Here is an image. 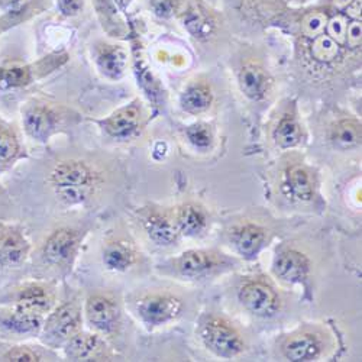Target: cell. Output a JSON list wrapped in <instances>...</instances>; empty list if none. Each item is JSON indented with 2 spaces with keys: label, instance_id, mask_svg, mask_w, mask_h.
I'll use <instances>...</instances> for the list:
<instances>
[{
  "label": "cell",
  "instance_id": "2e32d148",
  "mask_svg": "<svg viewBox=\"0 0 362 362\" xmlns=\"http://www.w3.org/2000/svg\"><path fill=\"white\" fill-rule=\"evenodd\" d=\"M141 124V106L134 102L120 107L109 117L102 120L100 125L103 129L116 139H128L131 138L139 128Z\"/></svg>",
  "mask_w": 362,
  "mask_h": 362
},
{
  "label": "cell",
  "instance_id": "44dd1931",
  "mask_svg": "<svg viewBox=\"0 0 362 362\" xmlns=\"http://www.w3.org/2000/svg\"><path fill=\"white\" fill-rule=\"evenodd\" d=\"M286 186L294 199L300 202H309L316 189L315 175L303 165H294L287 171Z\"/></svg>",
  "mask_w": 362,
  "mask_h": 362
},
{
  "label": "cell",
  "instance_id": "30bf717a",
  "mask_svg": "<svg viewBox=\"0 0 362 362\" xmlns=\"http://www.w3.org/2000/svg\"><path fill=\"white\" fill-rule=\"evenodd\" d=\"M239 300L247 310L261 317L274 315L280 306L276 290L261 280L248 281L240 287Z\"/></svg>",
  "mask_w": 362,
  "mask_h": 362
},
{
  "label": "cell",
  "instance_id": "4316f807",
  "mask_svg": "<svg viewBox=\"0 0 362 362\" xmlns=\"http://www.w3.org/2000/svg\"><path fill=\"white\" fill-rule=\"evenodd\" d=\"M48 355L42 352L41 348L33 346V345H13L8 348L2 356H0V361H9V362H40V361H47Z\"/></svg>",
  "mask_w": 362,
  "mask_h": 362
},
{
  "label": "cell",
  "instance_id": "9c48e42d",
  "mask_svg": "<svg viewBox=\"0 0 362 362\" xmlns=\"http://www.w3.org/2000/svg\"><path fill=\"white\" fill-rule=\"evenodd\" d=\"M31 254V243L25 232L11 223L0 222V267L18 268Z\"/></svg>",
  "mask_w": 362,
  "mask_h": 362
},
{
  "label": "cell",
  "instance_id": "ffe728a7",
  "mask_svg": "<svg viewBox=\"0 0 362 362\" xmlns=\"http://www.w3.org/2000/svg\"><path fill=\"white\" fill-rule=\"evenodd\" d=\"M136 261V251L128 240L116 239L109 243L103 250V264L115 273L128 271Z\"/></svg>",
  "mask_w": 362,
  "mask_h": 362
},
{
  "label": "cell",
  "instance_id": "603a6c76",
  "mask_svg": "<svg viewBox=\"0 0 362 362\" xmlns=\"http://www.w3.org/2000/svg\"><path fill=\"white\" fill-rule=\"evenodd\" d=\"M96 59L102 73L110 78H117L122 76L128 64V57L125 51L113 45H105L98 52Z\"/></svg>",
  "mask_w": 362,
  "mask_h": 362
},
{
  "label": "cell",
  "instance_id": "5b68a950",
  "mask_svg": "<svg viewBox=\"0 0 362 362\" xmlns=\"http://www.w3.org/2000/svg\"><path fill=\"white\" fill-rule=\"evenodd\" d=\"M83 240V233L71 228H59L54 230L42 245V259L57 268L71 267L77 257Z\"/></svg>",
  "mask_w": 362,
  "mask_h": 362
},
{
  "label": "cell",
  "instance_id": "8fae6325",
  "mask_svg": "<svg viewBox=\"0 0 362 362\" xmlns=\"http://www.w3.org/2000/svg\"><path fill=\"white\" fill-rule=\"evenodd\" d=\"M45 316L22 312L13 306L0 308V334L16 338L38 337Z\"/></svg>",
  "mask_w": 362,
  "mask_h": 362
},
{
  "label": "cell",
  "instance_id": "5bb4252c",
  "mask_svg": "<svg viewBox=\"0 0 362 362\" xmlns=\"http://www.w3.org/2000/svg\"><path fill=\"white\" fill-rule=\"evenodd\" d=\"M221 265V257L215 251L192 250L173 261V268L181 277L197 279L209 274Z\"/></svg>",
  "mask_w": 362,
  "mask_h": 362
},
{
  "label": "cell",
  "instance_id": "d4e9b609",
  "mask_svg": "<svg viewBox=\"0 0 362 362\" xmlns=\"http://www.w3.org/2000/svg\"><path fill=\"white\" fill-rule=\"evenodd\" d=\"M210 103H212V92L204 83H194L189 86L181 96V106L190 113H200L209 109Z\"/></svg>",
  "mask_w": 362,
  "mask_h": 362
},
{
  "label": "cell",
  "instance_id": "836d02e7",
  "mask_svg": "<svg viewBox=\"0 0 362 362\" xmlns=\"http://www.w3.org/2000/svg\"><path fill=\"white\" fill-rule=\"evenodd\" d=\"M345 44H348L351 48L361 47V22L359 21H354L348 25Z\"/></svg>",
  "mask_w": 362,
  "mask_h": 362
},
{
  "label": "cell",
  "instance_id": "d6a6232c",
  "mask_svg": "<svg viewBox=\"0 0 362 362\" xmlns=\"http://www.w3.org/2000/svg\"><path fill=\"white\" fill-rule=\"evenodd\" d=\"M187 136L194 146L202 149L210 146V144H212V132H210L209 127L204 124H197L190 127L187 129Z\"/></svg>",
  "mask_w": 362,
  "mask_h": 362
},
{
  "label": "cell",
  "instance_id": "ba28073f",
  "mask_svg": "<svg viewBox=\"0 0 362 362\" xmlns=\"http://www.w3.org/2000/svg\"><path fill=\"white\" fill-rule=\"evenodd\" d=\"M84 315L90 327L100 334H112L120 322V312L116 300L105 293H95L87 297Z\"/></svg>",
  "mask_w": 362,
  "mask_h": 362
},
{
  "label": "cell",
  "instance_id": "83f0119b",
  "mask_svg": "<svg viewBox=\"0 0 362 362\" xmlns=\"http://www.w3.org/2000/svg\"><path fill=\"white\" fill-rule=\"evenodd\" d=\"M332 139L341 148L356 146L361 142V125L355 120H342L335 127Z\"/></svg>",
  "mask_w": 362,
  "mask_h": 362
},
{
  "label": "cell",
  "instance_id": "7a4b0ae2",
  "mask_svg": "<svg viewBox=\"0 0 362 362\" xmlns=\"http://www.w3.org/2000/svg\"><path fill=\"white\" fill-rule=\"evenodd\" d=\"M83 327V313L78 301H66L54 308L44 319L40 339L49 349L63 348Z\"/></svg>",
  "mask_w": 362,
  "mask_h": 362
},
{
  "label": "cell",
  "instance_id": "f1b7e54d",
  "mask_svg": "<svg viewBox=\"0 0 362 362\" xmlns=\"http://www.w3.org/2000/svg\"><path fill=\"white\" fill-rule=\"evenodd\" d=\"M312 57L319 63H332L335 62L339 55V45L330 40L327 35H319L313 40V44L310 47Z\"/></svg>",
  "mask_w": 362,
  "mask_h": 362
},
{
  "label": "cell",
  "instance_id": "484cf974",
  "mask_svg": "<svg viewBox=\"0 0 362 362\" xmlns=\"http://www.w3.org/2000/svg\"><path fill=\"white\" fill-rule=\"evenodd\" d=\"M185 25L194 37L199 38L209 37L215 28L214 19L210 18V15L199 4H194L189 8V11L186 12Z\"/></svg>",
  "mask_w": 362,
  "mask_h": 362
},
{
  "label": "cell",
  "instance_id": "6da1fadb",
  "mask_svg": "<svg viewBox=\"0 0 362 362\" xmlns=\"http://www.w3.org/2000/svg\"><path fill=\"white\" fill-rule=\"evenodd\" d=\"M96 183L98 175L83 161H63L49 174V185L57 197L69 206L84 203L92 197Z\"/></svg>",
  "mask_w": 362,
  "mask_h": 362
},
{
  "label": "cell",
  "instance_id": "d6986e66",
  "mask_svg": "<svg viewBox=\"0 0 362 362\" xmlns=\"http://www.w3.org/2000/svg\"><path fill=\"white\" fill-rule=\"evenodd\" d=\"M232 240L236 251L245 258H254L259 254L267 243V232L264 228L247 223L232 232Z\"/></svg>",
  "mask_w": 362,
  "mask_h": 362
},
{
  "label": "cell",
  "instance_id": "52a82bcc",
  "mask_svg": "<svg viewBox=\"0 0 362 362\" xmlns=\"http://www.w3.org/2000/svg\"><path fill=\"white\" fill-rule=\"evenodd\" d=\"M22 124L29 138L38 142H47L59 129L62 117L51 106L31 102L22 109Z\"/></svg>",
  "mask_w": 362,
  "mask_h": 362
},
{
  "label": "cell",
  "instance_id": "ac0fdd59",
  "mask_svg": "<svg viewBox=\"0 0 362 362\" xmlns=\"http://www.w3.org/2000/svg\"><path fill=\"white\" fill-rule=\"evenodd\" d=\"M25 157V149L15 128L0 117V175Z\"/></svg>",
  "mask_w": 362,
  "mask_h": 362
},
{
  "label": "cell",
  "instance_id": "1f68e13d",
  "mask_svg": "<svg viewBox=\"0 0 362 362\" xmlns=\"http://www.w3.org/2000/svg\"><path fill=\"white\" fill-rule=\"evenodd\" d=\"M346 28H348V19L342 15H337L327 21L326 31L327 37L334 40L338 45H344L346 41Z\"/></svg>",
  "mask_w": 362,
  "mask_h": 362
},
{
  "label": "cell",
  "instance_id": "e575fe53",
  "mask_svg": "<svg viewBox=\"0 0 362 362\" xmlns=\"http://www.w3.org/2000/svg\"><path fill=\"white\" fill-rule=\"evenodd\" d=\"M348 15L355 19L361 18V0H354V2L348 6Z\"/></svg>",
  "mask_w": 362,
  "mask_h": 362
},
{
  "label": "cell",
  "instance_id": "7402d4cb",
  "mask_svg": "<svg viewBox=\"0 0 362 362\" xmlns=\"http://www.w3.org/2000/svg\"><path fill=\"white\" fill-rule=\"evenodd\" d=\"M174 222L180 235L196 236L204 230L207 225V218L202 207L187 203L177 209Z\"/></svg>",
  "mask_w": 362,
  "mask_h": 362
},
{
  "label": "cell",
  "instance_id": "9a60e30c",
  "mask_svg": "<svg viewBox=\"0 0 362 362\" xmlns=\"http://www.w3.org/2000/svg\"><path fill=\"white\" fill-rule=\"evenodd\" d=\"M273 271L280 280L286 283H301L308 279L310 273V261L300 251L286 248L276 255Z\"/></svg>",
  "mask_w": 362,
  "mask_h": 362
},
{
  "label": "cell",
  "instance_id": "4dcf8cb0",
  "mask_svg": "<svg viewBox=\"0 0 362 362\" xmlns=\"http://www.w3.org/2000/svg\"><path fill=\"white\" fill-rule=\"evenodd\" d=\"M327 25V16L323 12H310L309 15L305 16L303 22H301V29H303V34L315 40L319 35L323 34Z\"/></svg>",
  "mask_w": 362,
  "mask_h": 362
},
{
  "label": "cell",
  "instance_id": "8992f818",
  "mask_svg": "<svg viewBox=\"0 0 362 362\" xmlns=\"http://www.w3.org/2000/svg\"><path fill=\"white\" fill-rule=\"evenodd\" d=\"M55 298V290L51 284L29 281L15 288L11 306L22 312L45 316L54 309Z\"/></svg>",
  "mask_w": 362,
  "mask_h": 362
},
{
  "label": "cell",
  "instance_id": "f546056e",
  "mask_svg": "<svg viewBox=\"0 0 362 362\" xmlns=\"http://www.w3.org/2000/svg\"><path fill=\"white\" fill-rule=\"evenodd\" d=\"M300 136H301L300 127L291 117H284L274 132L276 142L283 148H291L297 145L300 141Z\"/></svg>",
  "mask_w": 362,
  "mask_h": 362
},
{
  "label": "cell",
  "instance_id": "e0dca14e",
  "mask_svg": "<svg viewBox=\"0 0 362 362\" xmlns=\"http://www.w3.org/2000/svg\"><path fill=\"white\" fill-rule=\"evenodd\" d=\"M322 341L310 330H300L290 335L283 344V355L288 361L306 362L313 361L322 354Z\"/></svg>",
  "mask_w": 362,
  "mask_h": 362
},
{
  "label": "cell",
  "instance_id": "d590c367",
  "mask_svg": "<svg viewBox=\"0 0 362 362\" xmlns=\"http://www.w3.org/2000/svg\"><path fill=\"white\" fill-rule=\"evenodd\" d=\"M354 2V0H335V6L337 8H339V9H342V8H348L351 4Z\"/></svg>",
  "mask_w": 362,
  "mask_h": 362
},
{
  "label": "cell",
  "instance_id": "cb8c5ba5",
  "mask_svg": "<svg viewBox=\"0 0 362 362\" xmlns=\"http://www.w3.org/2000/svg\"><path fill=\"white\" fill-rule=\"evenodd\" d=\"M239 84L243 92L254 100L264 98L267 93V76L265 73L257 66H247L239 74Z\"/></svg>",
  "mask_w": 362,
  "mask_h": 362
},
{
  "label": "cell",
  "instance_id": "4fadbf2b",
  "mask_svg": "<svg viewBox=\"0 0 362 362\" xmlns=\"http://www.w3.org/2000/svg\"><path fill=\"white\" fill-rule=\"evenodd\" d=\"M64 355L70 361H109V346L99 334L80 330L64 346Z\"/></svg>",
  "mask_w": 362,
  "mask_h": 362
},
{
  "label": "cell",
  "instance_id": "7c38bea8",
  "mask_svg": "<svg viewBox=\"0 0 362 362\" xmlns=\"http://www.w3.org/2000/svg\"><path fill=\"white\" fill-rule=\"evenodd\" d=\"M139 222L148 238L160 247L173 245L180 236L174 219L158 209H142L139 212Z\"/></svg>",
  "mask_w": 362,
  "mask_h": 362
},
{
  "label": "cell",
  "instance_id": "8d00e7d4",
  "mask_svg": "<svg viewBox=\"0 0 362 362\" xmlns=\"http://www.w3.org/2000/svg\"><path fill=\"white\" fill-rule=\"evenodd\" d=\"M2 192H4V190H2V187H0V193H2Z\"/></svg>",
  "mask_w": 362,
  "mask_h": 362
},
{
  "label": "cell",
  "instance_id": "3957f363",
  "mask_svg": "<svg viewBox=\"0 0 362 362\" xmlns=\"http://www.w3.org/2000/svg\"><path fill=\"white\" fill-rule=\"evenodd\" d=\"M200 338L209 351L222 358H233L244 351L243 337L225 317H207L202 323Z\"/></svg>",
  "mask_w": 362,
  "mask_h": 362
},
{
  "label": "cell",
  "instance_id": "277c9868",
  "mask_svg": "<svg viewBox=\"0 0 362 362\" xmlns=\"http://www.w3.org/2000/svg\"><path fill=\"white\" fill-rule=\"evenodd\" d=\"M134 312L145 325L161 326L181 315L183 301L170 293H148L134 301Z\"/></svg>",
  "mask_w": 362,
  "mask_h": 362
}]
</instances>
